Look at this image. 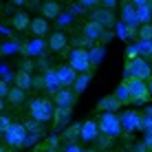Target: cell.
<instances>
[{
	"instance_id": "obj_32",
	"label": "cell",
	"mask_w": 152,
	"mask_h": 152,
	"mask_svg": "<svg viewBox=\"0 0 152 152\" xmlns=\"http://www.w3.org/2000/svg\"><path fill=\"white\" fill-rule=\"evenodd\" d=\"M11 126H13V121L9 117H0V130H2V132H7Z\"/></svg>"
},
{
	"instance_id": "obj_8",
	"label": "cell",
	"mask_w": 152,
	"mask_h": 152,
	"mask_svg": "<svg viewBox=\"0 0 152 152\" xmlns=\"http://www.w3.org/2000/svg\"><path fill=\"white\" fill-rule=\"evenodd\" d=\"M57 73V80H60V86L62 88H73L77 82V77H80V73L73 71L71 66H60V69H55Z\"/></svg>"
},
{
	"instance_id": "obj_35",
	"label": "cell",
	"mask_w": 152,
	"mask_h": 152,
	"mask_svg": "<svg viewBox=\"0 0 152 152\" xmlns=\"http://www.w3.org/2000/svg\"><path fill=\"white\" fill-rule=\"evenodd\" d=\"M132 152H150V150H148V145H145L143 141H139V143H134V148H132Z\"/></svg>"
},
{
	"instance_id": "obj_42",
	"label": "cell",
	"mask_w": 152,
	"mask_h": 152,
	"mask_svg": "<svg viewBox=\"0 0 152 152\" xmlns=\"http://www.w3.org/2000/svg\"><path fill=\"white\" fill-rule=\"evenodd\" d=\"M119 38H124V40H126V24H124V22L119 24Z\"/></svg>"
},
{
	"instance_id": "obj_30",
	"label": "cell",
	"mask_w": 152,
	"mask_h": 152,
	"mask_svg": "<svg viewBox=\"0 0 152 152\" xmlns=\"http://www.w3.org/2000/svg\"><path fill=\"white\" fill-rule=\"evenodd\" d=\"M102 57H104V49H102V46H93V49H91V62H93V64H99Z\"/></svg>"
},
{
	"instance_id": "obj_22",
	"label": "cell",
	"mask_w": 152,
	"mask_h": 152,
	"mask_svg": "<svg viewBox=\"0 0 152 152\" xmlns=\"http://www.w3.org/2000/svg\"><path fill=\"white\" fill-rule=\"evenodd\" d=\"M13 82H15V86H18V88H22V91L27 93L29 88L33 86V82H35V80L29 75V73H22V71H18V73H15V77H13Z\"/></svg>"
},
{
	"instance_id": "obj_45",
	"label": "cell",
	"mask_w": 152,
	"mask_h": 152,
	"mask_svg": "<svg viewBox=\"0 0 152 152\" xmlns=\"http://www.w3.org/2000/svg\"><path fill=\"white\" fill-rule=\"evenodd\" d=\"M148 88H150V95H152V80L148 82Z\"/></svg>"
},
{
	"instance_id": "obj_18",
	"label": "cell",
	"mask_w": 152,
	"mask_h": 152,
	"mask_svg": "<svg viewBox=\"0 0 152 152\" xmlns=\"http://www.w3.org/2000/svg\"><path fill=\"white\" fill-rule=\"evenodd\" d=\"M66 44H69V40H66V33H62V31H55L49 38V49L51 51H62V49H66Z\"/></svg>"
},
{
	"instance_id": "obj_14",
	"label": "cell",
	"mask_w": 152,
	"mask_h": 152,
	"mask_svg": "<svg viewBox=\"0 0 152 152\" xmlns=\"http://www.w3.org/2000/svg\"><path fill=\"white\" fill-rule=\"evenodd\" d=\"M91 18L95 20L97 24H102L104 29H106V27H113V24H115V15H113L110 11H106V9H95V11L91 13Z\"/></svg>"
},
{
	"instance_id": "obj_19",
	"label": "cell",
	"mask_w": 152,
	"mask_h": 152,
	"mask_svg": "<svg viewBox=\"0 0 152 152\" xmlns=\"http://www.w3.org/2000/svg\"><path fill=\"white\" fill-rule=\"evenodd\" d=\"M31 20H33V18H29V13L18 11V13H13V15H11V27H13V29H18V31H22V29L31 27Z\"/></svg>"
},
{
	"instance_id": "obj_39",
	"label": "cell",
	"mask_w": 152,
	"mask_h": 152,
	"mask_svg": "<svg viewBox=\"0 0 152 152\" xmlns=\"http://www.w3.org/2000/svg\"><path fill=\"white\" fill-rule=\"evenodd\" d=\"M143 143L148 145V150H152V132H145V139H143Z\"/></svg>"
},
{
	"instance_id": "obj_25",
	"label": "cell",
	"mask_w": 152,
	"mask_h": 152,
	"mask_svg": "<svg viewBox=\"0 0 152 152\" xmlns=\"http://www.w3.org/2000/svg\"><path fill=\"white\" fill-rule=\"evenodd\" d=\"M88 82H91V73H82L80 77H77V82H75V86H73V91H75V95H82L84 91H86V86H88Z\"/></svg>"
},
{
	"instance_id": "obj_11",
	"label": "cell",
	"mask_w": 152,
	"mask_h": 152,
	"mask_svg": "<svg viewBox=\"0 0 152 152\" xmlns=\"http://www.w3.org/2000/svg\"><path fill=\"white\" fill-rule=\"evenodd\" d=\"M22 53L27 55V60L29 57H38L44 53V40L42 38H33L31 42H27V44L22 46Z\"/></svg>"
},
{
	"instance_id": "obj_16",
	"label": "cell",
	"mask_w": 152,
	"mask_h": 152,
	"mask_svg": "<svg viewBox=\"0 0 152 152\" xmlns=\"http://www.w3.org/2000/svg\"><path fill=\"white\" fill-rule=\"evenodd\" d=\"M121 20H124L126 27H141L139 20H137V7H134V4H126V7H124Z\"/></svg>"
},
{
	"instance_id": "obj_21",
	"label": "cell",
	"mask_w": 152,
	"mask_h": 152,
	"mask_svg": "<svg viewBox=\"0 0 152 152\" xmlns=\"http://www.w3.org/2000/svg\"><path fill=\"white\" fill-rule=\"evenodd\" d=\"M71 115H73V106H55V117H53L55 126H64L71 119Z\"/></svg>"
},
{
	"instance_id": "obj_2",
	"label": "cell",
	"mask_w": 152,
	"mask_h": 152,
	"mask_svg": "<svg viewBox=\"0 0 152 152\" xmlns=\"http://www.w3.org/2000/svg\"><path fill=\"white\" fill-rule=\"evenodd\" d=\"M97 124H99V132L104 134V137H119L121 134V130H124V126H121V117H117L115 113H104L102 117L97 119Z\"/></svg>"
},
{
	"instance_id": "obj_28",
	"label": "cell",
	"mask_w": 152,
	"mask_h": 152,
	"mask_svg": "<svg viewBox=\"0 0 152 152\" xmlns=\"http://www.w3.org/2000/svg\"><path fill=\"white\" fill-rule=\"evenodd\" d=\"M75 137H82V124H71L64 130V139H75Z\"/></svg>"
},
{
	"instance_id": "obj_12",
	"label": "cell",
	"mask_w": 152,
	"mask_h": 152,
	"mask_svg": "<svg viewBox=\"0 0 152 152\" xmlns=\"http://www.w3.org/2000/svg\"><path fill=\"white\" fill-rule=\"evenodd\" d=\"M53 102H55V106H73V104H75V91H71V88H60L53 95Z\"/></svg>"
},
{
	"instance_id": "obj_41",
	"label": "cell",
	"mask_w": 152,
	"mask_h": 152,
	"mask_svg": "<svg viewBox=\"0 0 152 152\" xmlns=\"http://www.w3.org/2000/svg\"><path fill=\"white\" fill-rule=\"evenodd\" d=\"M27 130H35V132H40V124H35V121H29Z\"/></svg>"
},
{
	"instance_id": "obj_43",
	"label": "cell",
	"mask_w": 152,
	"mask_h": 152,
	"mask_svg": "<svg viewBox=\"0 0 152 152\" xmlns=\"http://www.w3.org/2000/svg\"><path fill=\"white\" fill-rule=\"evenodd\" d=\"M113 38V33H110V31H106V33H104V38L102 40H99V42H108V40H110Z\"/></svg>"
},
{
	"instance_id": "obj_17",
	"label": "cell",
	"mask_w": 152,
	"mask_h": 152,
	"mask_svg": "<svg viewBox=\"0 0 152 152\" xmlns=\"http://www.w3.org/2000/svg\"><path fill=\"white\" fill-rule=\"evenodd\" d=\"M44 88H46V91H51L53 95L62 88V86H60V80H57V73H55L53 69L44 71Z\"/></svg>"
},
{
	"instance_id": "obj_5",
	"label": "cell",
	"mask_w": 152,
	"mask_h": 152,
	"mask_svg": "<svg viewBox=\"0 0 152 152\" xmlns=\"http://www.w3.org/2000/svg\"><path fill=\"white\" fill-rule=\"evenodd\" d=\"M71 69L73 71H77L82 75V73H91V66H93V62H91V51H86V49H75V51H71Z\"/></svg>"
},
{
	"instance_id": "obj_26",
	"label": "cell",
	"mask_w": 152,
	"mask_h": 152,
	"mask_svg": "<svg viewBox=\"0 0 152 152\" xmlns=\"http://www.w3.org/2000/svg\"><path fill=\"white\" fill-rule=\"evenodd\" d=\"M7 102H9V104H13V106L22 104V102H24V91H22V88H18V86H11V93H9Z\"/></svg>"
},
{
	"instance_id": "obj_7",
	"label": "cell",
	"mask_w": 152,
	"mask_h": 152,
	"mask_svg": "<svg viewBox=\"0 0 152 152\" xmlns=\"http://www.w3.org/2000/svg\"><path fill=\"white\" fill-rule=\"evenodd\" d=\"M143 115H139L137 110H126L121 115V126H124V130H141L143 128Z\"/></svg>"
},
{
	"instance_id": "obj_10",
	"label": "cell",
	"mask_w": 152,
	"mask_h": 152,
	"mask_svg": "<svg viewBox=\"0 0 152 152\" xmlns=\"http://www.w3.org/2000/svg\"><path fill=\"white\" fill-rule=\"evenodd\" d=\"M104 33H106V29L102 27V24H97L95 20H88L86 24H84V38L86 40H102L104 38Z\"/></svg>"
},
{
	"instance_id": "obj_48",
	"label": "cell",
	"mask_w": 152,
	"mask_h": 152,
	"mask_svg": "<svg viewBox=\"0 0 152 152\" xmlns=\"http://www.w3.org/2000/svg\"><path fill=\"white\" fill-rule=\"evenodd\" d=\"M117 152H126V150H117Z\"/></svg>"
},
{
	"instance_id": "obj_20",
	"label": "cell",
	"mask_w": 152,
	"mask_h": 152,
	"mask_svg": "<svg viewBox=\"0 0 152 152\" xmlns=\"http://www.w3.org/2000/svg\"><path fill=\"white\" fill-rule=\"evenodd\" d=\"M31 31H33L35 38L46 35V33H49V20H46V18H33V20H31Z\"/></svg>"
},
{
	"instance_id": "obj_33",
	"label": "cell",
	"mask_w": 152,
	"mask_h": 152,
	"mask_svg": "<svg viewBox=\"0 0 152 152\" xmlns=\"http://www.w3.org/2000/svg\"><path fill=\"white\" fill-rule=\"evenodd\" d=\"M9 93H11V86H9L7 82H0V97L7 99V97H9Z\"/></svg>"
},
{
	"instance_id": "obj_31",
	"label": "cell",
	"mask_w": 152,
	"mask_h": 152,
	"mask_svg": "<svg viewBox=\"0 0 152 152\" xmlns=\"http://www.w3.org/2000/svg\"><path fill=\"white\" fill-rule=\"evenodd\" d=\"M137 46L143 55H152V42H137Z\"/></svg>"
},
{
	"instance_id": "obj_3",
	"label": "cell",
	"mask_w": 152,
	"mask_h": 152,
	"mask_svg": "<svg viewBox=\"0 0 152 152\" xmlns=\"http://www.w3.org/2000/svg\"><path fill=\"white\" fill-rule=\"evenodd\" d=\"M126 75L128 77H134V80H141V82H150L152 80V69L145 60H132V62H126Z\"/></svg>"
},
{
	"instance_id": "obj_29",
	"label": "cell",
	"mask_w": 152,
	"mask_h": 152,
	"mask_svg": "<svg viewBox=\"0 0 152 152\" xmlns=\"http://www.w3.org/2000/svg\"><path fill=\"white\" fill-rule=\"evenodd\" d=\"M139 53H141V51H139V46H137V44H130L128 49H126V57H128V60H126V62L139 60Z\"/></svg>"
},
{
	"instance_id": "obj_47",
	"label": "cell",
	"mask_w": 152,
	"mask_h": 152,
	"mask_svg": "<svg viewBox=\"0 0 152 152\" xmlns=\"http://www.w3.org/2000/svg\"><path fill=\"white\" fill-rule=\"evenodd\" d=\"M148 7H150V11H152V2H148Z\"/></svg>"
},
{
	"instance_id": "obj_13",
	"label": "cell",
	"mask_w": 152,
	"mask_h": 152,
	"mask_svg": "<svg viewBox=\"0 0 152 152\" xmlns=\"http://www.w3.org/2000/svg\"><path fill=\"white\" fill-rule=\"evenodd\" d=\"M99 137V124L88 119V121H82V139L84 141H95Z\"/></svg>"
},
{
	"instance_id": "obj_34",
	"label": "cell",
	"mask_w": 152,
	"mask_h": 152,
	"mask_svg": "<svg viewBox=\"0 0 152 152\" xmlns=\"http://www.w3.org/2000/svg\"><path fill=\"white\" fill-rule=\"evenodd\" d=\"M33 69H35L33 62H31V60H24V62H22V69H20V71H22V73H29V75H31V71H33Z\"/></svg>"
},
{
	"instance_id": "obj_4",
	"label": "cell",
	"mask_w": 152,
	"mask_h": 152,
	"mask_svg": "<svg viewBox=\"0 0 152 152\" xmlns=\"http://www.w3.org/2000/svg\"><path fill=\"white\" fill-rule=\"evenodd\" d=\"M27 126L22 124H13L11 128L4 132V143L9 145V148H22V145L29 143V137H27Z\"/></svg>"
},
{
	"instance_id": "obj_6",
	"label": "cell",
	"mask_w": 152,
	"mask_h": 152,
	"mask_svg": "<svg viewBox=\"0 0 152 152\" xmlns=\"http://www.w3.org/2000/svg\"><path fill=\"white\" fill-rule=\"evenodd\" d=\"M130 88V95H132V102H139V104H145L150 95V88H148V82H141V80H134V77H126L124 80Z\"/></svg>"
},
{
	"instance_id": "obj_1",
	"label": "cell",
	"mask_w": 152,
	"mask_h": 152,
	"mask_svg": "<svg viewBox=\"0 0 152 152\" xmlns=\"http://www.w3.org/2000/svg\"><path fill=\"white\" fill-rule=\"evenodd\" d=\"M29 113H31V119H33V121L46 124V121H51V119L55 117V106L49 99H33L31 106H29Z\"/></svg>"
},
{
	"instance_id": "obj_36",
	"label": "cell",
	"mask_w": 152,
	"mask_h": 152,
	"mask_svg": "<svg viewBox=\"0 0 152 152\" xmlns=\"http://www.w3.org/2000/svg\"><path fill=\"white\" fill-rule=\"evenodd\" d=\"M143 130H145V132H152V117L143 119Z\"/></svg>"
},
{
	"instance_id": "obj_37",
	"label": "cell",
	"mask_w": 152,
	"mask_h": 152,
	"mask_svg": "<svg viewBox=\"0 0 152 152\" xmlns=\"http://www.w3.org/2000/svg\"><path fill=\"white\" fill-rule=\"evenodd\" d=\"M110 143H113V139H110V137H104V134H102V139H99V145H102V148H108Z\"/></svg>"
},
{
	"instance_id": "obj_15",
	"label": "cell",
	"mask_w": 152,
	"mask_h": 152,
	"mask_svg": "<svg viewBox=\"0 0 152 152\" xmlns=\"http://www.w3.org/2000/svg\"><path fill=\"white\" fill-rule=\"evenodd\" d=\"M132 4L137 7V20H139V24H150L152 11H150L148 2H145V0H137V2H132Z\"/></svg>"
},
{
	"instance_id": "obj_38",
	"label": "cell",
	"mask_w": 152,
	"mask_h": 152,
	"mask_svg": "<svg viewBox=\"0 0 152 152\" xmlns=\"http://www.w3.org/2000/svg\"><path fill=\"white\" fill-rule=\"evenodd\" d=\"M64 152H84V150L80 148V145H75V143H71V145H66V148H64Z\"/></svg>"
},
{
	"instance_id": "obj_24",
	"label": "cell",
	"mask_w": 152,
	"mask_h": 152,
	"mask_svg": "<svg viewBox=\"0 0 152 152\" xmlns=\"http://www.w3.org/2000/svg\"><path fill=\"white\" fill-rule=\"evenodd\" d=\"M115 97H117L121 104L132 102V95H130V88H128V84H126V82H121V84L117 86V91H115Z\"/></svg>"
},
{
	"instance_id": "obj_46",
	"label": "cell",
	"mask_w": 152,
	"mask_h": 152,
	"mask_svg": "<svg viewBox=\"0 0 152 152\" xmlns=\"http://www.w3.org/2000/svg\"><path fill=\"white\" fill-rule=\"evenodd\" d=\"M84 152H99V150H93V148H91V150H84Z\"/></svg>"
},
{
	"instance_id": "obj_27",
	"label": "cell",
	"mask_w": 152,
	"mask_h": 152,
	"mask_svg": "<svg viewBox=\"0 0 152 152\" xmlns=\"http://www.w3.org/2000/svg\"><path fill=\"white\" fill-rule=\"evenodd\" d=\"M137 38L139 42H152V24H141Z\"/></svg>"
},
{
	"instance_id": "obj_23",
	"label": "cell",
	"mask_w": 152,
	"mask_h": 152,
	"mask_svg": "<svg viewBox=\"0 0 152 152\" xmlns=\"http://www.w3.org/2000/svg\"><path fill=\"white\" fill-rule=\"evenodd\" d=\"M42 18H57V15H60V4L57 2H53V0H46L44 4H42Z\"/></svg>"
},
{
	"instance_id": "obj_44",
	"label": "cell",
	"mask_w": 152,
	"mask_h": 152,
	"mask_svg": "<svg viewBox=\"0 0 152 152\" xmlns=\"http://www.w3.org/2000/svg\"><path fill=\"white\" fill-rule=\"evenodd\" d=\"M57 141H60L57 137H51V139H49V145H51V148H55V145H57Z\"/></svg>"
},
{
	"instance_id": "obj_40",
	"label": "cell",
	"mask_w": 152,
	"mask_h": 152,
	"mask_svg": "<svg viewBox=\"0 0 152 152\" xmlns=\"http://www.w3.org/2000/svg\"><path fill=\"white\" fill-rule=\"evenodd\" d=\"M115 4H117L115 0H104V9H106V11H110V9L115 7Z\"/></svg>"
},
{
	"instance_id": "obj_9",
	"label": "cell",
	"mask_w": 152,
	"mask_h": 152,
	"mask_svg": "<svg viewBox=\"0 0 152 152\" xmlns=\"http://www.w3.org/2000/svg\"><path fill=\"white\" fill-rule=\"evenodd\" d=\"M121 106H124V104L119 102V99L115 97V95H108V97H102V99H99L95 108L104 115V113H115V110H119Z\"/></svg>"
}]
</instances>
